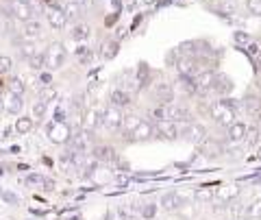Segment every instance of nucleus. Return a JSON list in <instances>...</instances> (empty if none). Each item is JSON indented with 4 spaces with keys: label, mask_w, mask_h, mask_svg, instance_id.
Returning <instances> with one entry per match:
<instances>
[{
    "label": "nucleus",
    "mask_w": 261,
    "mask_h": 220,
    "mask_svg": "<svg viewBox=\"0 0 261 220\" xmlns=\"http://www.w3.org/2000/svg\"><path fill=\"white\" fill-rule=\"evenodd\" d=\"M207 113L209 118L218 122V125H224L228 127L235 118V105L233 103H224V101H216V103H209L207 105Z\"/></svg>",
    "instance_id": "obj_1"
},
{
    "label": "nucleus",
    "mask_w": 261,
    "mask_h": 220,
    "mask_svg": "<svg viewBox=\"0 0 261 220\" xmlns=\"http://www.w3.org/2000/svg\"><path fill=\"white\" fill-rule=\"evenodd\" d=\"M65 59H68V53H65V46H63L61 42H53V44L44 51L46 70H59V68H63Z\"/></svg>",
    "instance_id": "obj_2"
},
{
    "label": "nucleus",
    "mask_w": 261,
    "mask_h": 220,
    "mask_svg": "<svg viewBox=\"0 0 261 220\" xmlns=\"http://www.w3.org/2000/svg\"><path fill=\"white\" fill-rule=\"evenodd\" d=\"M100 125L107 129V131H120L122 125H124V111L109 103V107L105 109L100 116Z\"/></svg>",
    "instance_id": "obj_3"
},
{
    "label": "nucleus",
    "mask_w": 261,
    "mask_h": 220,
    "mask_svg": "<svg viewBox=\"0 0 261 220\" xmlns=\"http://www.w3.org/2000/svg\"><path fill=\"white\" fill-rule=\"evenodd\" d=\"M7 9L18 22H29L35 15V7H33L29 0H9L7 3Z\"/></svg>",
    "instance_id": "obj_4"
},
{
    "label": "nucleus",
    "mask_w": 261,
    "mask_h": 220,
    "mask_svg": "<svg viewBox=\"0 0 261 220\" xmlns=\"http://www.w3.org/2000/svg\"><path fill=\"white\" fill-rule=\"evenodd\" d=\"M48 140L55 144H68L72 140V131L63 120H55L53 125H48Z\"/></svg>",
    "instance_id": "obj_5"
},
{
    "label": "nucleus",
    "mask_w": 261,
    "mask_h": 220,
    "mask_svg": "<svg viewBox=\"0 0 261 220\" xmlns=\"http://www.w3.org/2000/svg\"><path fill=\"white\" fill-rule=\"evenodd\" d=\"M181 135L185 137L187 142H192V144H200L202 140L207 137V131H205V127L198 125V122H185V127L181 129Z\"/></svg>",
    "instance_id": "obj_6"
},
{
    "label": "nucleus",
    "mask_w": 261,
    "mask_h": 220,
    "mask_svg": "<svg viewBox=\"0 0 261 220\" xmlns=\"http://www.w3.org/2000/svg\"><path fill=\"white\" fill-rule=\"evenodd\" d=\"M154 133L161 135L163 140H176V137L181 135V129H178L174 120H161L154 125Z\"/></svg>",
    "instance_id": "obj_7"
},
{
    "label": "nucleus",
    "mask_w": 261,
    "mask_h": 220,
    "mask_svg": "<svg viewBox=\"0 0 261 220\" xmlns=\"http://www.w3.org/2000/svg\"><path fill=\"white\" fill-rule=\"evenodd\" d=\"M130 140H135V142H142V140H150V137L154 135V127L150 125V122H146V120H140L137 125L130 129V131L126 133Z\"/></svg>",
    "instance_id": "obj_8"
},
{
    "label": "nucleus",
    "mask_w": 261,
    "mask_h": 220,
    "mask_svg": "<svg viewBox=\"0 0 261 220\" xmlns=\"http://www.w3.org/2000/svg\"><path fill=\"white\" fill-rule=\"evenodd\" d=\"M46 18H48V24H50L55 31H63L65 24H68V15H65V11L59 9V7H48Z\"/></svg>",
    "instance_id": "obj_9"
},
{
    "label": "nucleus",
    "mask_w": 261,
    "mask_h": 220,
    "mask_svg": "<svg viewBox=\"0 0 261 220\" xmlns=\"http://www.w3.org/2000/svg\"><path fill=\"white\" fill-rule=\"evenodd\" d=\"M44 35V27L39 20H29V22H22V37L24 39H31V42H35V39H39Z\"/></svg>",
    "instance_id": "obj_10"
},
{
    "label": "nucleus",
    "mask_w": 261,
    "mask_h": 220,
    "mask_svg": "<svg viewBox=\"0 0 261 220\" xmlns=\"http://www.w3.org/2000/svg\"><path fill=\"white\" fill-rule=\"evenodd\" d=\"M152 96L159 101V105H166V103H172L174 99V87L172 83H166V81H161L152 87Z\"/></svg>",
    "instance_id": "obj_11"
},
{
    "label": "nucleus",
    "mask_w": 261,
    "mask_h": 220,
    "mask_svg": "<svg viewBox=\"0 0 261 220\" xmlns=\"http://www.w3.org/2000/svg\"><path fill=\"white\" fill-rule=\"evenodd\" d=\"M246 135H248V127L244 125V122H240V120H233L231 125L226 127L228 142H242V140H246Z\"/></svg>",
    "instance_id": "obj_12"
},
{
    "label": "nucleus",
    "mask_w": 261,
    "mask_h": 220,
    "mask_svg": "<svg viewBox=\"0 0 261 220\" xmlns=\"http://www.w3.org/2000/svg\"><path fill=\"white\" fill-rule=\"evenodd\" d=\"M200 144H202V146H200V153L205 155L207 159H216V157H220V155L224 153L222 144H220L218 140H211V137H205V140H202Z\"/></svg>",
    "instance_id": "obj_13"
},
{
    "label": "nucleus",
    "mask_w": 261,
    "mask_h": 220,
    "mask_svg": "<svg viewBox=\"0 0 261 220\" xmlns=\"http://www.w3.org/2000/svg\"><path fill=\"white\" fill-rule=\"evenodd\" d=\"M168 118L174 122H192V111L183 107V105L168 103Z\"/></svg>",
    "instance_id": "obj_14"
},
{
    "label": "nucleus",
    "mask_w": 261,
    "mask_h": 220,
    "mask_svg": "<svg viewBox=\"0 0 261 220\" xmlns=\"http://www.w3.org/2000/svg\"><path fill=\"white\" fill-rule=\"evenodd\" d=\"M109 103L116 105V107H120V109H124V107H128V105L133 103V101H130V94L126 92L124 87H116V89L111 92V96H109Z\"/></svg>",
    "instance_id": "obj_15"
},
{
    "label": "nucleus",
    "mask_w": 261,
    "mask_h": 220,
    "mask_svg": "<svg viewBox=\"0 0 261 220\" xmlns=\"http://www.w3.org/2000/svg\"><path fill=\"white\" fill-rule=\"evenodd\" d=\"M244 109H246L252 118H261V96H257V94H248L246 99H244Z\"/></svg>",
    "instance_id": "obj_16"
},
{
    "label": "nucleus",
    "mask_w": 261,
    "mask_h": 220,
    "mask_svg": "<svg viewBox=\"0 0 261 220\" xmlns=\"http://www.w3.org/2000/svg\"><path fill=\"white\" fill-rule=\"evenodd\" d=\"M214 92H216L218 96L231 94V92H233V81L228 79L226 75H218V77H216V83H214Z\"/></svg>",
    "instance_id": "obj_17"
},
{
    "label": "nucleus",
    "mask_w": 261,
    "mask_h": 220,
    "mask_svg": "<svg viewBox=\"0 0 261 220\" xmlns=\"http://www.w3.org/2000/svg\"><path fill=\"white\" fill-rule=\"evenodd\" d=\"M22 107H24V101H22V96H18V94H7V99H5V109L11 113V116H18V113L22 111Z\"/></svg>",
    "instance_id": "obj_18"
},
{
    "label": "nucleus",
    "mask_w": 261,
    "mask_h": 220,
    "mask_svg": "<svg viewBox=\"0 0 261 220\" xmlns=\"http://www.w3.org/2000/svg\"><path fill=\"white\" fill-rule=\"evenodd\" d=\"M94 159L102 161V164H111V161H116V151H113L111 146H96L94 149Z\"/></svg>",
    "instance_id": "obj_19"
},
{
    "label": "nucleus",
    "mask_w": 261,
    "mask_h": 220,
    "mask_svg": "<svg viewBox=\"0 0 261 220\" xmlns=\"http://www.w3.org/2000/svg\"><path fill=\"white\" fill-rule=\"evenodd\" d=\"M33 127H35V120H33V116H31V118H29V116H22V118L15 120V131H18L20 135L31 133Z\"/></svg>",
    "instance_id": "obj_20"
},
{
    "label": "nucleus",
    "mask_w": 261,
    "mask_h": 220,
    "mask_svg": "<svg viewBox=\"0 0 261 220\" xmlns=\"http://www.w3.org/2000/svg\"><path fill=\"white\" fill-rule=\"evenodd\" d=\"M181 203H183V199L178 197V194H174V192L163 194V199H161V205L166 209H178V207H181Z\"/></svg>",
    "instance_id": "obj_21"
},
{
    "label": "nucleus",
    "mask_w": 261,
    "mask_h": 220,
    "mask_svg": "<svg viewBox=\"0 0 261 220\" xmlns=\"http://www.w3.org/2000/svg\"><path fill=\"white\" fill-rule=\"evenodd\" d=\"M63 11H65V15H68V20H79L81 11H83V5L76 3V0H70V3L63 7Z\"/></svg>",
    "instance_id": "obj_22"
},
{
    "label": "nucleus",
    "mask_w": 261,
    "mask_h": 220,
    "mask_svg": "<svg viewBox=\"0 0 261 220\" xmlns=\"http://www.w3.org/2000/svg\"><path fill=\"white\" fill-rule=\"evenodd\" d=\"M240 192H242V190H240L238 185H222V187L218 190V197L222 199V201H231V199H238Z\"/></svg>",
    "instance_id": "obj_23"
},
{
    "label": "nucleus",
    "mask_w": 261,
    "mask_h": 220,
    "mask_svg": "<svg viewBox=\"0 0 261 220\" xmlns=\"http://www.w3.org/2000/svg\"><path fill=\"white\" fill-rule=\"evenodd\" d=\"M7 89H9L11 94L24 96V92H27V83H24L20 77H13V79H9V83H7Z\"/></svg>",
    "instance_id": "obj_24"
},
{
    "label": "nucleus",
    "mask_w": 261,
    "mask_h": 220,
    "mask_svg": "<svg viewBox=\"0 0 261 220\" xmlns=\"http://www.w3.org/2000/svg\"><path fill=\"white\" fill-rule=\"evenodd\" d=\"M46 109H48V101L39 96V99L33 103V120H42L46 116Z\"/></svg>",
    "instance_id": "obj_25"
},
{
    "label": "nucleus",
    "mask_w": 261,
    "mask_h": 220,
    "mask_svg": "<svg viewBox=\"0 0 261 220\" xmlns=\"http://www.w3.org/2000/svg\"><path fill=\"white\" fill-rule=\"evenodd\" d=\"M20 53H22V57H24V59H33V57H35V55H39V53H42V51H37V46H35V42H31V39H27V42H24L22 46H20Z\"/></svg>",
    "instance_id": "obj_26"
},
{
    "label": "nucleus",
    "mask_w": 261,
    "mask_h": 220,
    "mask_svg": "<svg viewBox=\"0 0 261 220\" xmlns=\"http://www.w3.org/2000/svg\"><path fill=\"white\" fill-rule=\"evenodd\" d=\"M194 199L198 203H209V201H214V190L211 187H198L194 192Z\"/></svg>",
    "instance_id": "obj_27"
},
{
    "label": "nucleus",
    "mask_w": 261,
    "mask_h": 220,
    "mask_svg": "<svg viewBox=\"0 0 261 220\" xmlns=\"http://www.w3.org/2000/svg\"><path fill=\"white\" fill-rule=\"evenodd\" d=\"M248 218H255V220H261V199H257V201H252L250 205H248V209L244 211Z\"/></svg>",
    "instance_id": "obj_28"
},
{
    "label": "nucleus",
    "mask_w": 261,
    "mask_h": 220,
    "mask_svg": "<svg viewBox=\"0 0 261 220\" xmlns=\"http://www.w3.org/2000/svg\"><path fill=\"white\" fill-rule=\"evenodd\" d=\"M87 37H89V27H85V24H76L74 31H72V39L81 42V39H87Z\"/></svg>",
    "instance_id": "obj_29"
},
{
    "label": "nucleus",
    "mask_w": 261,
    "mask_h": 220,
    "mask_svg": "<svg viewBox=\"0 0 261 220\" xmlns=\"http://www.w3.org/2000/svg\"><path fill=\"white\" fill-rule=\"evenodd\" d=\"M13 68V61H11V57H7V55H0V77H5V75H9Z\"/></svg>",
    "instance_id": "obj_30"
},
{
    "label": "nucleus",
    "mask_w": 261,
    "mask_h": 220,
    "mask_svg": "<svg viewBox=\"0 0 261 220\" xmlns=\"http://www.w3.org/2000/svg\"><path fill=\"white\" fill-rule=\"evenodd\" d=\"M27 183H29V185H48V187L53 185L44 175H29V177H27Z\"/></svg>",
    "instance_id": "obj_31"
},
{
    "label": "nucleus",
    "mask_w": 261,
    "mask_h": 220,
    "mask_svg": "<svg viewBox=\"0 0 261 220\" xmlns=\"http://www.w3.org/2000/svg\"><path fill=\"white\" fill-rule=\"evenodd\" d=\"M100 116H102V113H98V111H89L87 113V120H85V127L87 129L98 127V125H100Z\"/></svg>",
    "instance_id": "obj_32"
},
{
    "label": "nucleus",
    "mask_w": 261,
    "mask_h": 220,
    "mask_svg": "<svg viewBox=\"0 0 261 220\" xmlns=\"http://www.w3.org/2000/svg\"><path fill=\"white\" fill-rule=\"evenodd\" d=\"M220 9H222V13H235L238 11V3H235V0H222V3H220Z\"/></svg>",
    "instance_id": "obj_33"
},
{
    "label": "nucleus",
    "mask_w": 261,
    "mask_h": 220,
    "mask_svg": "<svg viewBox=\"0 0 261 220\" xmlns=\"http://www.w3.org/2000/svg\"><path fill=\"white\" fill-rule=\"evenodd\" d=\"M246 9L252 15H261V0H246Z\"/></svg>",
    "instance_id": "obj_34"
},
{
    "label": "nucleus",
    "mask_w": 261,
    "mask_h": 220,
    "mask_svg": "<svg viewBox=\"0 0 261 220\" xmlns=\"http://www.w3.org/2000/svg\"><path fill=\"white\" fill-rule=\"evenodd\" d=\"M116 55H118V42H109L107 51H102V57H105V59H113Z\"/></svg>",
    "instance_id": "obj_35"
},
{
    "label": "nucleus",
    "mask_w": 261,
    "mask_h": 220,
    "mask_svg": "<svg viewBox=\"0 0 261 220\" xmlns=\"http://www.w3.org/2000/svg\"><path fill=\"white\" fill-rule=\"evenodd\" d=\"M0 197H3V201H5V203H9V205H20V199L15 197L13 192H3Z\"/></svg>",
    "instance_id": "obj_36"
},
{
    "label": "nucleus",
    "mask_w": 261,
    "mask_h": 220,
    "mask_svg": "<svg viewBox=\"0 0 261 220\" xmlns=\"http://www.w3.org/2000/svg\"><path fill=\"white\" fill-rule=\"evenodd\" d=\"M142 216H144V218H152V216H154V205H146V207L142 209Z\"/></svg>",
    "instance_id": "obj_37"
},
{
    "label": "nucleus",
    "mask_w": 261,
    "mask_h": 220,
    "mask_svg": "<svg viewBox=\"0 0 261 220\" xmlns=\"http://www.w3.org/2000/svg\"><path fill=\"white\" fill-rule=\"evenodd\" d=\"M53 96H55V89H53V87H46L44 92H42V99H46V101H50Z\"/></svg>",
    "instance_id": "obj_38"
},
{
    "label": "nucleus",
    "mask_w": 261,
    "mask_h": 220,
    "mask_svg": "<svg viewBox=\"0 0 261 220\" xmlns=\"http://www.w3.org/2000/svg\"><path fill=\"white\" fill-rule=\"evenodd\" d=\"M120 220H140V218H135V216H128V214H122V211H120Z\"/></svg>",
    "instance_id": "obj_39"
},
{
    "label": "nucleus",
    "mask_w": 261,
    "mask_h": 220,
    "mask_svg": "<svg viewBox=\"0 0 261 220\" xmlns=\"http://www.w3.org/2000/svg\"><path fill=\"white\" fill-rule=\"evenodd\" d=\"M255 63H257V70H261V51H259V55L255 57Z\"/></svg>",
    "instance_id": "obj_40"
},
{
    "label": "nucleus",
    "mask_w": 261,
    "mask_h": 220,
    "mask_svg": "<svg viewBox=\"0 0 261 220\" xmlns=\"http://www.w3.org/2000/svg\"><path fill=\"white\" fill-rule=\"evenodd\" d=\"M3 111H7V109H5V99L0 96V113H3Z\"/></svg>",
    "instance_id": "obj_41"
},
{
    "label": "nucleus",
    "mask_w": 261,
    "mask_h": 220,
    "mask_svg": "<svg viewBox=\"0 0 261 220\" xmlns=\"http://www.w3.org/2000/svg\"><path fill=\"white\" fill-rule=\"evenodd\" d=\"M255 181H257V183H259V185H261V175H259V177H257V179H255Z\"/></svg>",
    "instance_id": "obj_42"
},
{
    "label": "nucleus",
    "mask_w": 261,
    "mask_h": 220,
    "mask_svg": "<svg viewBox=\"0 0 261 220\" xmlns=\"http://www.w3.org/2000/svg\"><path fill=\"white\" fill-rule=\"evenodd\" d=\"M3 173H5V170H3V168H0V177H3Z\"/></svg>",
    "instance_id": "obj_43"
}]
</instances>
